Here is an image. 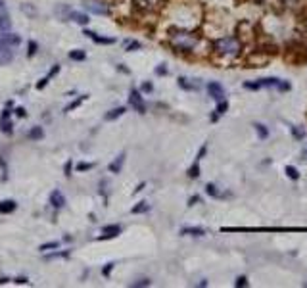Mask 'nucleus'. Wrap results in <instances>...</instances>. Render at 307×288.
Wrapping results in <instances>:
<instances>
[{"mask_svg":"<svg viewBox=\"0 0 307 288\" xmlns=\"http://www.w3.org/2000/svg\"><path fill=\"white\" fill-rule=\"evenodd\" d=\"M227 110H229V104L221 100V102H219V106H217V110H215L213 117H211V121H217V119H219V115H223Z\"/></svg>","mask_w":307,"mask_h":288,"instance_id":"nucleus-20","label":"nucleus"},{"mask_svg":"<svg viewBox=\"0 0 307 288\" xmlns=\"http://www.w3.org/2000/svg\"><path fill=\"white\" fill-rule=\"evenodd\" d=\"M67 19H71V21H75L77 25H83V27L89 23V16H87V14H81V12H75V10L69 12Z\"/></svg>","mask_w":307,"mask_h":288,"instance_id":"nucleus-10","label":"nucleus"},{"mask_svg":"<svg viewBox=\"0 0 307 288\" xmlns=\"http://www.w3.org/2000/svg\"><path fill=\"white\" fill-rule=\"evenodd\" d=\"M188 177H190V179H198V177H200V163H198V161L188 169Z\"/></svg>","mask_w":307,"mask_h":288,"instance_id":"nucleus-26","label":"nucleus"},{"mask_svg":"<svg viewBox=\"0 0 307 288\" xmlns=\"http://www.w3.org/2000/svg\"><path fill=\"white\" fill-rule=\"evenodd\" d=\"M276 89H278V91H290V83H282V81H280Z\"/></svg>","mask_w":307,"mask_h":288,"instance_id":"nucleus-38","label":"nucleus"},{"mask_svg":"<svg viewBox=\"0 0 307 288\" xmlns=\"http://www.w3.org/2000/svg\"><path fill=\"white\" fill-rule=\"evenodd\" d=\"M69 58H71L73 62H83V60H85V52H83V50H71V52H69Z\"/></svg>","mask_w":307,"mask_h":288,"instance_id":"nucleus-25","label":"nucleus"},{"mask_svg":"<svg viewBox=\"0 0 307 288\" xmlns=\"http://www.w3.org/2000/svg\"><path fill=\"white\" fill-rule=\"evenodd\" d=\"M58 71H60V65L56 64L54 67H52V71H50V73H46V75H44V77H42V79L37 83V89H44V87H46V85H48V83L54 79V75H58Z\"/></svg>","mask_w":307,"mask_h":288,"instance_id":"nucleus-12","label":"nucleus"},{"mask_svg":"<svg viewBox=\"0 0 307 288\" xmlns=\"http://www.w3.org/2000/svg\"><path fill=\"white\" fill-rule=\"evenodd\" d=\"M112 269H114V263H106V267L102 269V275H104V277H110Z\"/></svg>","mask_w":307,"mask_h":288,"instance_id":"nucleus-35","label":"nucleus"},{"mask_svg":"<svg viewBox=\"0 0 307 288\" xmlns=\"http://www.w3.org/2000/svg\"><path fill=\"white\" fill-rule=\"evenodd\" d=\"M129 104H131L138 114H144V112H146V104H144V100H142V95H140L136 89L131 91V95H129Z\"/></svg>","mask_w":307,"mask_h":288,"instance_id":"nucleus-4","label":"nucleus"},{"mask_svg":"<svg viewBox=\"0 0 307 288\" xmlns=\"http://www.w3.org/2000/svg\"><path fill=\"white\" fill-rule=\"evenodd\" d=\"M304 21H306V27H307V16H306V19H304Z\"/></svg>","mask_w":307,"mask_h":288,"instance_id":"nucleus-49","label":"nucleus"},{"mask_svg":"<svg viewBox=\"0 0 307 288\" xmlns=\"http://www.w3.org/2000/svg\"><path fill=\"white\" fill-rule=\"evenodd\" d=\"M152 283L148 281V279H140V281H136V283H133L131 287H134V288H138V287H150Z\"/></svg>","mask_w":307,"mask_h":288,"instance_id":"nucleus-32","label":"nucleus"},{"mask_svg":"<svg viewBox=\"0 0 307 288\" xmlns=\"http://www.w3.org/2000/svg\"><path fill=\"white\" fill-rule=\"evenodd\" d=\"M125 112H127V110H125V108H115V110H112V112H110V114H106V121H114V119H117V117H121L123 114H125Z\"/></svg>","mask_w":307,"mask_h":288,"instance_id":"nucleus-19","label":"nucleus"},{"mask_svg":"<svg viewBox=\"0 0 307 288\" xmlns=\"http://www.w3.org/2000/svg\"><path fill=\"white\" fill-rule=\"evenodd\" d=\"M169 44L177 50V52H183V54H188V52H194L200 44V37L196 33L186 31V29H175L169 35Z\"/></svg>","mask_w":307,"mask_h":288,"instance_id":"nucleus-1","label":"nucleus"},{"mask_svg":"<svg viewBox=\"0 0 307 288\" xmlns=\"http://www.w3.org/2000/svg\"><path fill=\"white\" fill-rule=\"evenodd\" d=\"M12 27V19H10V14L4 6H0V33H6L10 31Z\"/></svg>","mask_w":307,"mask_h":288,"instance_id":"nucleus-9","label":"nucleus"},{"mask_svg":"<svg viewBox=\"0 0 307 288\" xmlns=\"http://www.w3.org/2000/svg\"><path fill=\"white\" fill-rule=\"evenodd\" d=\"M12 60H14V48L0 44V65H8Z\"/></svg>","mask_w":307,"mask_h":288,"instance_id":"nucleus-7","label":"nucleus"},{"mask_svg":"<svg viewBox=\"0 0 307 288\" xmlns=\"http://www.w3.org/2000/svg\"><path fill=\"white\" fill-rule=\"evenodd\" d=\"M35 52H37V42H33V40H29V50H27V56H33V54H35Z\"/></svg>","mask_w":307,"mask_h":288,"instance_id":"nucleus-37","label":"nucleus"},{"mask_svg":"<svg viewBox=\"0 0 307 288\" xmlns=\"http://www.w3.org/2000/svg\"><path fill=\"white\" fill-rule=\"evenodd\" d=\"M0 131H2V133H6V134H12V131H14V123H12L10 119H0Z\"/></svg>","mask_w":307,"mask_h":288,"instance_id":"nucleus-21","label":"nucleus"},{"mask_svg":"<svg viewBox=\"0 0 307 288\" xmlns=\"http://www.w3.org/2000/svg\"><path fill=\"white\" fill-rule=\"evenodd\" d=\"M69 256V252H54V254H50V256H46V259H56V257H67Z\"/></svg>","mask_w":307,"mask_h":288,"instance_id":"nucleus-33","label":"nucleus"},{"mask_svg":"<svg viewBox=\"0 0 307 288\" xmlns=\"http://www.w3.org/2000/svg\"><path fill=\"white\" fill-rule=\"evenodd\" d=\"M125 158H127V154L121 152L115 160L110 163V171H112V173H119V171H121V167H123V163H125Z\"/></svg>","mask_w":307,"mask_h":288,"instance_id":"nucleus-15","label":"nucleus"},{"mask_svg":"<svg viewBox=\"0 0 307 288\" xmlns=\"http://www.w3.org/2000/svg\"><path fill=\"white\" fill-rule=\"evenodd\" d=\"M85 100H87V96H79V98H75V100H73L69 106H65V110H63V112H73V110H75V108H79V106H81Z\"/></svg>","mask_w":307,"mask_h":288,"instance_id":"nucleus-22","label":"nucleus"},{"mask_svg":"<svg viewBox=\"0 0 307 288\" xmlns=\"http://www.w3.org/2000/svg\"><path fill=\"white\" fill-rule=\"evenodd\" d=\"M0 6H4V0H0Z\"/></svg>","mask_w":307,"mask_h":288,"instance_id":"nucleus-48","label":"nucleus"},{"mask_svg":"<svg viewBox=\"0 0 307 288\" xmlns=\"http://www.w3.org/2000/svg\"><path fill=\"white\" fill-rule=\"evenodd\" d=\"M16 283H18V285H27L29 281H27L25 277H18V279H16Z\"/></svg>","mask_w":307,"mask_h":288,"instance_id":"nucleus-43","label":"nucleus"},{"mask_svg":"<svg viewBox=\"0 0 307 288\" xmlns=\"http://www.w3.org/2000/svg\"><path fill=\"white\" fill-rule=\"evenodd\" d=\"M152 83H144V85H142V91H144V93H152Z\"/></svg>","mask_w":307,"mask_h":288,"instance_id":"nucleus-42","label":"nucleus"},{"mask_svg":"<svg viewBox=\"0 0 307 288\" xmlns=\"http://www.w3.org/2000/svg\"><path fill=\"white\" fill-rule=\"evenodd\" d=\"M155 73H157V75H165V73H167V69H165V67H157V69H155Z\"/></svg>","mask_w":307,"mask_h":288,"instance_id":"nucleus-45","label":"nucleus"},{"mask_svg":"<svg viewBox=\"0 0 307 288\" xmlns=\"http://www.w3.org/2000/svg\"><path fill=\"white\" fill-rule=\"evenodd\" d=\"M92 167H94V163H87V161H81V163H77V171H91Z\"/></svg>","mask_w":307,"mask_h":288,"instance_id":"nucleus-30","label":"nucleus"},{"mask_svg":"<svg viewBox=\"0 0 307 288\" xmlns=\"http://www.w3.org/2000/svg\"><path fill=\"white\" fill-rule=\"evenodd\" d=\"M117 234H121V227L119 225H108V227L102 229V238H114Z\"/></svg>","mask_w":307,"mask_h":288,"instance_id":"nucleus-14","label":"nucleus"},{"mask_svg":"<svg viewBox=\"0 0 307 288\" xmlns=\"http://www.w3.org/2000/svg\"><path fill=\"white\" fill-rule=\"evenodd\" d=\"M56 248H60V242L58 240H54V242H46V244H40V252H50V250H56Z\"/></svg>","mask_w":307,"mask_h":288,"instance_id":"nucleus-23","label":"nucleus"},{"mask_svg":"<svg viewBox=\"0 0 307 288\" xmlns=\"http://www.w3.org/2000/svg\"><path fill=\"white\" fill-rule=\"evenodd\" d=\"M208 93H210V96H211L213 100H217V102L225 100V89H223V85L217 83V81H211V83L208 85Z\"/></svg>","mask_w":307,"mask_h":288,"instance_id":"nucleus-6","label":"nucleus"},{"mask_svg":"<svg viewBox=\"0 0 307 288\" xmlns=\"http://www.w3.org/2000/svg\"><path fill=\"white\" fill-rule=\"evenodd\" d=\"M71 169H73V163H71V161H67V163H65V167H63V173H65V175H71Z\"/></svg>","mask_w":307,"mask_h":288,"instance_id":"nucleus-40","label":"nucleus"},{"mask_svg":"<svg viewBox=\"0 0 307 288\" xmlns=\"http://www.w3.org/2000/svg\"><path fill=\"white\" fill-rule=\"evenodd\" d=\"M253 2H257V4H265V2H269V0H253Z\"/></svg>","mask_w":307,"mask_h":288,"instance_id":"nucleus-47","label":"nucleus"},{"mask_svg":"<svg viewBox=\"0 0 307 288\" xmlns=\"http://www.w3.org/2000/svg\"><path fill=\"white\" fill-rule=\"evenodd\" d=\"M206 192H208L210 196H213V198H219V196H221V194H219V191H217V187H215V185H208V187H206Z\"/></svg>","mask_w":307,"mask_h":288,"instance_id":"nucleus-31","label":"nucleus"},{"mask_svg":"<svg viewBox=\"0 0 307 288\" xmlns=\"http://www.w3.org/2000/svg\"><path fill=\"white\" fill-rule=\"evenodd\" d=\"M0 44H6V46H12V48H18L21 44V37L16 35V33H0Z\"/></svg>","mask_w":307,"mask_h":288,"instance_id":"nucleus-5","label":"nucleus"},{"mask_svg":"<svg viewBox=\"0 0 307 288\" xmlns=\"http://www.w3.org/2000/svg\"><path fill=\"white\" fill-rule=\"evenodd\" d=\"M16 208H18V204L14 200H2L0 202V213H12V211H16Z\"/></svg>","mask_w":307,"mask_h":288,"instance_id":"nucleus-16","label":"nucleus"},{"mask_svg":"<svg viewBox=\"0 0 307 288\" xmlns=\"http://www.w3.org/2000/svg\"><path fill=\"white\" fill-rule=\"evenodd\" d=\"M14 114H16L18 117H25V115H27V112H25L23 108H16V112H14Z\"/></svg>","mask_w":307,"mask_h":288,"instance_id":"nucleus-39","label":"nucleus"},{"mask_svg":"<svg viewBox=\"0 0 307 288\" xmlns=\"http://www.w3.org/2000/svg\"><path fill=\"white\" fill-rule=\"evenodd\" d=\"M181 234H184V236H204L206 230L200 229V227H190V229H183Z\"/></svg>","mask_w":307,"mask_h":288,"instance_id":"nucleus-17","label":"nucleus"},{"mask_svg":"<svg viewBox=\"0 0 307 288\" xmlns=\"http://www.w3.org/2000/svg\"><path fill=\"white\" fill-rule=\"evenodd\" d=\"M211 50L221 58H236L242 54V40L238 37H219L211 42Z\"/></svg>","mask_w":307,"mask_h":288,"instance_id":"nucleus-2","label":"nucleus"},{"mask_svg":"<svg viewBox=\"0 0 307 288\" xmlns=\"http://www.w3.org/2000/svg\"><path fill=\"white\" fill-rule=\"evenodd\" d=\"M125 48H127V52H134V50H140L142 44L138 40H129V42H125Z\"/></svg>","mask_w":307,"mask_h":288,"instance_id":"nucleus-24","label":"nucleus"},{"mask_svg":"<svg viewBox=\"0 0 307 288\" xmlns=\"http://www.w3.org/2000/svg\"><path fill=\"white\" fill-rule=\"evenodd\" d=\"M179 87H181V89H184V91H198V89H200L202 85H200V83H198L196 79L192 81V79L181 77V79H179Z\"/></svg>","mask_w":307,"mask_h":288,"instance_id":"nucleus-13","label":"nucleus"},{"mask_svg":"<svg viewBox=\"0 0 307 288\" xmlns=\"http://www.w3.org/2000/svg\"><path fill=\"white\" fill-rule=\"evenodd\" d=\"M85 35H87L91 40H94L96 44H114V42H115V38H112V37H100V35H96V33H92V31H85Z\"/></svg>","mask_w":307,"mask_h":288,"instance_id":"nucleus-11","label":"nucleus"},{"mask_svg":"<svg viewBox=\"0 0 307 288\" xmlns=\"http://www.w3.org/2000/svg\"><path fill=\"white\" fill-rule=\"evenodd\" d=\"M27 136H29L31 140H42L44 138V131H42V127H33L27 133Z\"/></svg>","mask_w":307,"mask_h":288,"instance_id":"nucleus-18","label":"nucleus"},{"mask_svg":"<svg viewBox=\"0 0 307 288\" xmlns=\"http://www.w3.org/2000/svg\"><path fill=\"white\" fill-rule=\"evenodd\" d=\"M8 108H10V106H8ZM8 108L2 112V117H0V119H8V117H10V110H8Z\"/></svg>","mask_w":307,"mask_h":288,"instance_id":"nucleus-44","label":"nucleus"},{"mask_svg":"<svg viewBox=\"0 0 307 288\" xmlns=\"http://www.w3.org/2000/svg\"><path fill=\"white\" fill-rule=\"evenodd\" d=\"M284 171H286V175H288L290 179H294V181H296V179H300V173H298V169H296V167L286 165V169H284Z\"/></svg>","mask_w":307,"mask_h":288,"instance_id":"nucleus-27","label":"nucleus"},{"mask_svg":"<svg viewBox=\"0 0 307 288\" xmlns=\"http://www.w3.org/2000/svg\"><path fill=\"white\" fill-rule=\"evenodd\" d=\"M306 156H307V154H306Z\"/></svg>","mask_w":307,"mask_h":288,"instance_id":"nucleus-50","label":"nucleus"},{"mask_svg":"<svg viewBox=\"0 0 307 288\" xmlns=\"http://www.w3.org/2000/svg\"><path fill=\"white\" fill-rule=\"evenodd\" d=\"M253 127H255V131H257V134H259L261 138H267V136H269V131L265 129V125H261V123H255Z\"/></svg>","mask_w":307,"mask_h":288,"instance_id":"nucleus-29","label":"nucleus"},{"mask_svg":"<svg viewBox=\"0 0 307 288\" xmlns=\"http://www.w3.org/2000/svg\"><path fill=\"white\" fill-rule=\"evenodd\" d=\"M87 8L91 10L92 14H96V16H110L112 14L110 6L104 4V2H100V0H87Z\"/></svg>","mask_w":307,"mask_h":288,"instance_id":"nucleus-3","label":"nucleus"},{"mask_svg":"<svg viewBox=\"0 0 307 288\" xmlns=\"http://www.w3.org/2000/svg\"><path fill=\"white\" fill-rule=\"evenodd\" d=\"M234 285H236V287H246V285H248V283H246V277H238Z\"/></svg>","mask_w":307,"mask_h":288,"instance_id":"nucleus-41","label":"nucleus"},{"mask_svg":"<svg viewBox=\"0 0 307 288\" xmlns=\"http://www.w3.org/2000/svg\"><path fill=\"white\" fill-rule=\"evenodd\" d=\"M302 0H282V4L284 6H288V8H294V6H298Z\"/></svg>","mask_w":307,"mask_h":288,"instance_id":"nucleus-36","label":"nucleus"},{"mask_svg":"<svg viewBox=\"0 0 307 288\" xmlns=\"http://www.w3.org/2000/svg\"><path fill=\"white\" fill-rule=\"evenodd\" d=\"M196 202H200V198H198V196H194V198H190V202H188V206H194Z\"/></svg>","mask_w":307,"mask_h":288,"instance_id":"nucleus-46","label":"nucleus"},{"mask_svg":"<svg viewBox=\"0 0 307 288\" xmlns=\"http://www.w3.org/2000/svg\"><path fill=\"white\" fill-rule=\"evenodd\" d=\"M292 133H294V136H296L298 140H302V138L306 136V133H304V131H300L298 127H292Z\"/></svg>","mask_w":307,"mask_h":288,"instance_id":"nucleus-34","label":"nucleus"},{"mask_svg":"<svg viewBox=\"0 0 307 288\" xmlns=\"http://www.w3.org/2000/svg\"><path fill=\"white\" fill-rule=\"evenodd\" d=\"M148 210H150V206H148L146 202H140V204H138V206H134L131 211H133V213H144V211H148Z\"/></svg>","mask_w":307,"mask_h":288,"instance_id":"nucleus-28","label":"nucleus"},{"mask_svg":"<svg viewBox=\"0 0 307 288\" xmlns=\"http://www.w3.org/2000/svg\"><path fill=\"white\" fill-rule=\"evenodd\" d=\"M50 206L56 208V210H60V208L65 206V196L61 194V191L54 189V191L50 192Z\"/></svg>","mask_w":307,"mask_h":288,"instance_id":"nucleus-8","label":"nucleus"}]
</instances>
